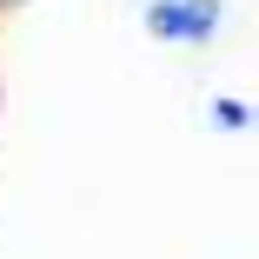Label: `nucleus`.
I'll return each instance as SVG.
<instances>
[{
    "instance_id": "1",
    "label": "nucleus",
    "mask_w": 259,
    "mask_h": 259,
    "mask_svg": "<svg viewBox=\"0 0 259 259\" xmlns=\"http://www.w3.org/2000/svg\"><path fill=\"white\" fill-rule=\"evenodd\" d=\"M226 20V0H140V27L160 47H206Z\"/></svg>"
},
{
    "instance_id": "3",
    "label": "nucleus",
    "mask_w": 259,
    "mask_h": 259,
    "mask_svg": "<svg viewBox=\"0 0 259 259\" xmlns=\"http://www.w3.org/2000/svg\"><path fill=\"white\" fill-rule=\"evenodd\" d=\"M0 7H20V0H0Z\"/></svg>"
},
{
    "instance_id": "2",
    "label": "nucleus",
    "mask_w": 259,
    "mask_h": 259,
    "mask_svg": "<svg viewBox=\"0 0 259 259\" xmlns=\"http://www.w3.org/2000/svg\"><path fill=\"white\" fill-rule=\"evenodd\" d=\"M206 120L226 126V133H246V126H252V107H246V100H213V107H206Z\"/></svg>"
}]
</instances>
